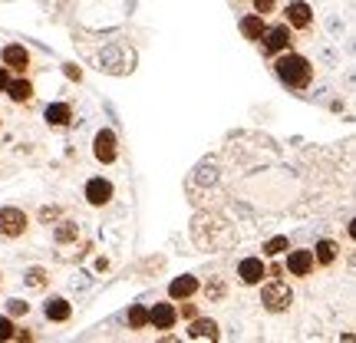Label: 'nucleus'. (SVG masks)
I'll use <instances>...</instances> for the list:
<instances>
[{
    "instance_id": "24",
    "label": "nucleus",
    "mask_w": 356,
    "mask_h": 343,
    "mask_svg": "<svg viewBox=\"0 0 356 343\" xmlns=\"http://www.w3.org/2000/svg\"><path fill=\"white\" fill-rule=\"evenodd\" d=\"M291 248V241H287V234H274V238H267L264 248H261V257H280L284 251Z\"/></svg>"
},
{
    "instance_id": "19",
    "label": "nucleus",
    "mask_w": 356,
    "mask_h": 343,
    "mask_svg": "<svg viewBox=\"0 0 356 343\" xmlns=\"http://www.w3.org/2000/svg\"><path fill=\"white\" fill-rule=\"evenodd\" d=\"M228 278H221V274H211V278L204 280L202 284V297L204 301H208V304H225V301H228Z\"/></svg>"
},
{
    "instance_id": "28",
    "label": "nucleus",
    "mask_w": 356,
    "mask_h": 343,
    "mask_svg": "<svg viewBox=\"0 0 356 343\" xmlns=\"http://www.w3.org/2000/svg\"><path fill=\"white\" fill-rule=\"evenodd\" d=\"M17 337V320L10 314H0V340H13Z\"/></svg>"
},
{
    "instance_id": "5",
    "label": "nucleus",
    "mask_w": 356,
    "mask_h": 343,
    "mask_svg": "<svg viewBox=\"0 0 356 343\" xmlns=\"http://www.w3.org/2000/svg\"><path fill=\"white\" fill-rule=\"evenodd\" d=\"M30 228H33V218L26 215L24 208H17V205L0 208V238L3 241H20L30 234Z\"/></svg>"
},
{
    "instance_id": "4",
    "label": "nucleus",
    "mask_w": 356,
    "mask_h": 343,
    "mask_svg": "<svg viewBox=\"0 0 356 343\" xmlns=\"http://www.w3.org/2000/svg\"><path fill=\"white\" fill-rule=\"evenodd\" d=\"M0 63L7 66L13 77H33L37 73V56H33V50L26 43H3Z\"/></svg>"
},
{
    "instance_id": "7",
    "label": "nucleus",
    "mask_w": 356,
    "mask_h": 343,
    "mask_svg": "<svg viewBox=\"0 0 356 343\" xmlns=\"http://www.w3.org/2000/svg\"><path fill=\"white\" fill-rule=\"evenodd\" d=\"M92 159L99 166H115L119 162V136H115L113 129H99L92 136Z\"/></svg>"
},
{
    "instance_id": "34",
    "label": "nucleus",
    "mask_w": 356,
    "mask_h": 343,
    "mask_svg": "<svg viewBox=\"0 0 356 343\" xmlns=\"http://www.w3.org/2000/svg\"><path fill=\"white\" fill-rule=\"evenodd\" d=\"M244 3H248V0H244Z\"/></svg>"
},
{
    "instance_id": "23",
    "label": "nucleus",
    "mask_w": 356,
    "mask_h": 343,
    "mask_svg": "<svg viewBox=\"0 0 356 343\" xmlns=\"http://www.w3.org/2000/svg\"><path fill=\"white\" fill-rule=\"evenodd\" d=\"M63 215H66L63 205H40V208H37V225L50 228V225H56Z\"/></svg>"
},
{
    "instance_id": "12",
    "label": "nucleus",
    "mask_w": 356,
    "mask_h": 343,
    "mask_svg": "<svg viewBox=\"0 0 356 343\" xmlns=\"http://www.w3.org/2000/svg\"><path fill=\"white\" fill-rule=\"evenodd\" d=\"M178 327V307L175 301H159L149 307V330H175Z\"/></svg>"
},
{
    "instance_id": "20",
    "label": "nucleus",
    "mask_w": 356,
    "mask_h": 343,
    "mask_svg": "<svg viewBox=\"0 0 356 343\" xmlns=\"http://www.w3.org/2000/svg\"><path fill=\"white\" fill-rule=\"evenodd\" d=\"M314 261H317V267H333L340 261V244L330 241V238L317 241L314 244Z\"/></svg>"
},
{
    "instance_id": "17",
    "label": "nucleus",
    "mask_w": 356,
    "mask_h": 343,
    "mask_svg": "<svg viewBox=\"0 0 356 343\" xmlns=\"http://www.w3.org/2000/svg\"><path fill=\"white\" fill-rule=\"evenodd\" d=\"M53 228V241L60 244V248H66V244H76L79 238H83V228H79V221H73V218H60L56 225H50Z\"/></svg>"
},
{
    "instance_id": "1",
    "label": "nucleus",
    "mask_w": 356,
    "mask_h": 343,
    "mask_svg": "<svg viewBox=\"0 0 356 343\" xmlns=\"http://www.w3.org/2000/svg\"><path fill=\"white\" fill-rule=\"evenodd\" d=\"M270 66H274V77H277L280 86L293 89V93L310 89V83H314V77H317L314 63L307 60L304 53H297V50H287V53H280V56H274Z\"/></svg>"
},
{
    "instance_id": "13",
    "label": "nucleus",
    "mask_w": 356,
    "mask_h": 343,
    "mask_svg": "<svg viewBox=\"0 0 356 343\" xmlns=\"http://www.w3.org/2000/svg\"><path fill=\"white\" fill-rule=\"evenodd\" d=\"M185 337L188 340H195V343H202V340H208V343H218L221 340V327H218V320H211V317H191L188 320V330H185Z\"/></svg>"
},
{
    "instance_id": "6",
    "label": "nucleus",
    "mask_w": 356,
    "mask_h": 343,
    "mask_svg": "<svg viewBox=\"0 0 356 343\" xmlns=\"http://www.w3.org/2000/svg\"><path fill=\"white\" fill-rule=\"evenodd\" d=\"M284 24L291 26L293 33H310V30H314V24H317L314 7H310L307 0H291V3L284 7Z\"/></svg>"
},
{
    "instance_id": "2",
    "label": "nucleus",
    "mask_w": 356,
    "mask_h": 343,
    "mask_svg": "<svg viewBox=\"0 0 356 343\" xmlns=\"http://www.w3.org/2000/svg\"><path fill=\"white\" fill-rule=\"evenodd\" d=\"M257 287H261V307H264L267 314L280 317V314H287L293 307V287L284 278H267Z\"/></svg>"
},
{
    "instance_id": "26",
    "label": "nucleus",
    "mask_w": 356,
    "mask_h": 343,
    "mask_svg": "<svg viewBox=\"0 0 356 343\" xmlns=\"http://www.w3.org/2000/svg\"><path fill=\"white\" fill-rule=\"evenodd\" d=\"M251 3V10L261 13V17H270V13H277L280 7V0H248Z\"/></svg>"
},
{
    "instance_id": "22",
    "label": "nucleus",
    "mask_w": 356,
    "mask_h": 343,
    "mask_svg": "<svg viewBox=\"0 0 356 343\" xmlns=\"http://www.w3.org/2000/svg\"><path fill=\"white\" fill-rule=\"evenodd\" d=\"M126 324H129V330H149V307L145 304H132L126 310Z\"/></svg>"
},
{
    "instance_id": "11",
    "label": "nucleus",
    "mask_w": 356,
    "mask_h": 343,
    "mask_svg": "<svg viewBox=\"0 0 356 343\" xmlns=\"http://www.w3.org/2000/svg\"><path fill=\"white\" fill-rule=\"evenodd\" d=\"M3 96H7L13 106L30 109V106L37 102V83H33V77H10V83H7V89H3Z\"/></svg>"
},
{
    "instance_id": "33",
    "label": "nucleus",
    "mask_w": 356,
    "mask_h": 343,
    "mask_svg": "<svg viewBox=\"0 0 356 343\" xmlns=\"http://www.w3.org/2000/svg\"><path fill=\"white\" fill-rule=\"evenodd\" d=\"M0 132H3V115H0Z\"/></svg>"
},
{
    "instance_id": "9",
    "label": "nucleus",
    "mask_w": 356,
    "mask_h": 343,
    "mask_svg": "<svg viewBox=\"0 0 356 343\" xmlns=\"http://www.w3.org/2000/svg\"><path fill=\"white\" fill-rule=\"evenodd\" d=\"M83 198H86L89 208H109L113 198H115V185L109 182V178H102V175L89 178L86 189H83Z\"/></svg>"
},
{
    "instance_id": "29",
    "label": "nucleus",
    "mask_w": 356,
    "mask_h": 343,
    "mask_svg": "<svg viewBox=\"0 0 356 343\" xmlns=\"http://www.w3.org/2000/svg\"><path fill=\"white\" fill-rule=\"evenodd\" d=\"M13 340L30 343V340H33V333H30V327H17V337H13Z\"/></svg>"
},
{
    "instance_id": "16",
    "label": "nucleus",
    "mask_w": 356,
    "mask_h": 343,
    "mask_svg": "<svg viewBox=\"0 0 356 343\" xmlns=\"http://www.w3.org/2000/svg\"><path fill=\"white\" fill-rule=\"evenodd\" d=\"M43 317L50 324H70L73 320V304L66 297H60V294H50L47 304H43Z\"/></svg>"
},
{
    "instance_id": "21",
    "label": "nucleus",
    "mask_w": 356,
    "mask_h": 343,
    "mask_svg": "<svg viewBox=\"0 0 356 343\" xmlns=\"http://www.w3.org/2000/svg\"><path fill=\"white\" fill-rule=\"evenodd\" d=\"M24 287H30V291H47V287H50V271L40 267V264L26 267L24 271Z\"/></svg>"
},
{
    "instance_id": "15",
    "label": "nucleus",
    "mask_w": 356,
    "mask_h": 343,
    "mask_svg": "<svg viewBox=\"0 0 356 343\" xmlns=\"http://www.w3.org/2000/svg\"><path fill=\"white\" fill-rule=\"evenodd\" d=\"M73 119H76V113H73L70 102H50V106L43 109V122L50 129H70Z\"/></svg>"
},
{
    "instance_id": "3",
    "label": "nucleus",
    "mask_w": 356,
    "mask_h": 343,
    "mask_svg": "<svg viewBox=\"0 0 356 343\" xmlns=\"http://www.w3.org/2000/svg\"><path fill=\"white\" fill-rule=\"evenodd\" d=\"M257 47H261V56H264V60H274V56H280V53H287L297 47V33H293L284 20H280V24H267L264 37L257 40Z\"/></svg>"
},
{
    "instance_id": "14",
    "label": "nucleus",
    "mask_w": 356,
    "mask_h": 343,
    "mask_svg": "<svg viewBox=\"0 0 356 343\" xmlns=\"http://www.w3.org/2000/svg\"><path fill=\"white\" fill-rule=\"evenodd\" d=\"M202 291V280L195 274H181V278H172L168 280V301H188V297H198Z\"/></svg>"
},
{
    "instance_id": "18",
    "label": "nucleus",
    "mask_w": 356,
    "mask_h": 343,
    "mask_svg": "<svg viewBox=\"0 0 356 343\" xmlns=\"http://www.w3.org/2000/svg\"><path fill=\"white\" fill-rule=\"evenodd\" d=\"M238 30H241V37L248 40V43L257 47V40L264 37V30H267V17H261V13H244L241 20H238Z\"/></svg>"
},
{
    "instance_id": "25",
    "label": "nucleus",
    "mask_w": 356,
    "mask_h": 343,
    "mask_svg": "<svg viewBox=\"0 0 356 343\" xmlns=\"http://www.w3.org/2000/svg\"><path fill=\"white\" fill-rule=\"evenodd\" d=\"M178 320H191V317H198L202 314V307L195 304V297H188V301H178Z\"/></svg>"
},
{
    "instance_id": "10",
    "label": "nucleus",
    "mask_w": 356,
    "mask_h": 343,
    "mask_svg": "<svg viewBox=\"0 0 356 343\" xmlns=\"http://www.w3.org/2000/svg\"><path fill=\"white\" fill-rule=\"evenodd\" d=\"M267 280V257L261 255H251V257H241L238 261V284L241 287H257Z\"/></svg>"
},
{
    "instance_id": "30",
    "label": "nucleus",
    "mask_w": 356,
    "mask_h": 343,
    "mask_svg": "<svg viewBox=\"0 0 356 343\" xmlns=\"http://www.w3.org/2000/svg\"><path fill=\"white\" fill-rule=\"evenodd\" d=\"M10 77H13V73H10V70H7V66H3V63H0V93L7 89V83H10Z\"/></svg>"
},
{
    "instance_id": "8",
    "label": "nucleus",
    "mask_w": 356,
    "mask_h": 343,
    "mask_svg": "<svg viewBox=\"0 0 356 343\" xmlns=\"http://www.w3.org/2000/svg\"><path fill=\"white\" fill-rule=\"evenodd\" d=\"M284 255H287V274H291V278H297V280L314 278L317 261H314V251H310V248H287Z\"/></svg>"
},
{
    "instance_id": "31",
    "label": "nucleus",
    "mask_w": 356,
    "mask_h": 343,
    "mask_svg": "<svg viewBox=\"0 0 356 343\" xmlns=\"http://www.w3.org/2000/svg\"><path fill=\"white\" fill-rule=\"evenodd\" d=\"M66 77H70V79H76V83H79V79H83V73H79V70H76L73 63H66Z\"/></svg>"
},
{
    "instance_id": "27",
    "label": "nucleus",
    "mask_w": 356,
    "mask_h": 343,
    "mask_svg": "<svg viewBox=\"0 0 356 343\" xmlns=\"http://www.w3.org/2000/svg\"><path fill=\"white\" fill-rule=\"evenodd\" d=\"M7 314H10L13 320H17V317H26V314H30V304H26L24 297H10V301H7Z\"/></svg>"
},
{
    "instance_id": "32",
    "label": "nucleus",
    "mask_w": 356,
    "mask_h": 343,
    "mask_svg": "<svg viewBox=\"0 0 356 343\" xmlns=\"http://www.w3.org/2000/svg\"><path fill=\"white\" fill-rule=\"evenodd\" d=\"M3 280H7V278H3V271H0V291H3Z\"/></svg>"
}]
</instances>
